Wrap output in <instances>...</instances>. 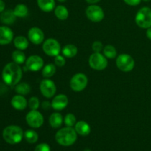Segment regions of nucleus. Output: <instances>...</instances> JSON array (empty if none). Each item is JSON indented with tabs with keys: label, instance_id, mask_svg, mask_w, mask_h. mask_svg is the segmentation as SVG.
<instances>
[{
	"label": "nucleus",
	"instance_id": "41",
	"mask_svg": "<svg viewBox=\"0 0 151 151\" xmlns=\"http://www.w3.org/2000/svg\"><path fill=\"white\" fill-rule=\"evenodd\" d=\"M83 151H91V150H90V149H88V148H86V149H85V150H84Z\"/></svg>",
	"mask_w": 151,
	"mask_h": 151
},
{
	"label": "nucleus",
	"instance_id": "4",
	"mask_svg": "<svg viewBox=\"0 0 151 151\" xmlns=\"http://www.w3.org/2000/svg\"><path fill=\"white\" fill-rule=\"evenodd\" d=\"M135 22L139 27L147 29L151 27V9L147 7H142L135 17Z\"/></svg>",
	"mask_w": 151,
	"mask_h": 151
},
{
	"label": "nucleus",
	"instance_id": "1",
	"mask_svg": "<svg viewBox=\"0 0 151 151\" xmlns=\"http://www.w3.org/2000/svg\"><path fill=\"white\" fill-rule=\"evenodd\" d=\"M2 80L7 85L14 86L20 82L22 78V69L19 64L11 62L6 65L1 74Z\"/></svg>",
	"mask_w": 151,
	"mask_h": 151
},
{
	"label": "nucleus",
	"instance_id": "40",
	"mask_svg": "<svg viewBox=\"0 0 151 151\" xmlns=\"http://www.w3.org/2000/svg\"><path fill=\"white\" fill-rule=\"evenodd\" d=\"M58 1H59L60 2H64V1H66V0H58Z\"/></svg>",
	"mask_w": 151,
	"mask_h": 151
},
{
	"label": "nucleus",
	"instance_id": "35",
	"mask_svg": "<svg viewBox=\"0 0 151 151\" xmlns=\"http://www.w3.org/2000/svg\"><path fill=\"white\" fill-rule=\"evenodd\" d=\"M142 0H124L127 4L130 6H137L140 4Z\"/></svg>",
	"mask_w": 151,
	"mask_h": 151
},
{
	"label": "nucleus",
	"instance_id": "28",
	"mask_svg": "<svg viewBox=\"0 0 151 151\" xmlns=\"http://www.w3.org/2000/svg\"><path fill=\"white\" fill-rule=\"evenodd\" d=\"M24 137L28 143L34 144L38 139V135L33 130H27L24 133Z\"/></svg>",
	"mask_w": 151,
	"mask_h": 151
},
{
	"label": "nucleus",
	"instance_id": "42",
	"mask_svg": "<svg viewBox=\"0 0 151 151\" xmlns=\"http://www.w3.org/2000/svg\"><path fill=\"white\" fill-rule=\"evenodd\" d=\"M144 1H146V2H147V1H151V0H143Z\"/></svg>",
	"mask_w": 151,
	"mask_h": 151
},
{
	"label": "nucleus",
	"instance_id": "6",
	"mask_svg": "<svg viewBox=\"0 0 151 151\" xmlns=\"http://www.w3.org/2000/svg\"><path fill=\"white\" fill-rule=\"evenodd\" d=\"M88 63L91 68L97 71H103L107 67V58L100 52H94L90 55Z\"/></svg>",
	"mask_w": 151,
	"mask_h": 151
},
{
	"label": "nucleus",
	"instance_id": "34",
	"mask_svg": "<svg viewBox=\"0 0 151 151\" xmlns=\"http://www.w3.org/2000/svg\"><path fill=\"white\" fill-rule=\"evenodd\" d=\"M50 147L47 143H41L35 147L34 151H50Z\"/></svg>",
	"mask_w": 151,
	"mask_h": 151
},
{
	"label": "nucleus",
	"instance_id": "21",
	"mask_svg": "<svg viewBox=\"0 0 151 151\" xmlns=\"http://www.w3.org/2000/svg\"><path fill=\"white\" fill-rule=\"evenodd\" d=\"M61 52L64 57L67 58H72L78 54V48L74 44H66L62 49Z\"/></svg>",
	"mask_w": 151,
	"mask_h": 151
},
{
	"label": "nucleus",
	"instance_id": "23",
	"mask_svg": "<svg viewBox=\"0 0 151 151\" xmlns=\"http://www.w3.org/2000/svg\"><path fill=\"white\" fill-rule=\"evenodd\" d=\"M55 15L60 20H66L69 17V11L65 6L58 5L55 9Z\"/></svg>",
	"mask_w": 151,
	"mask_h": 151
},
{
	"label": "nucleus",
	"instance_id": "12",
	"mask_svg": "<svg viewBox=\"0 0 151 151\" xmlns=\"http://www.w3.org/2000/svg\"><path fill=\"white\" fill-rule=\"evenodd\" d=\"M26 68L31 72H38L44 66V60L39 55H33L26 60Z\"/></svg>",
	"mask_w": 151,
	"mask_h": 151
},
{
	"label": "nucleus",
	"instance_id": "36",
	"mask_svg": "<svg viewBox=\"0 0 151 151\" xmlns=\"http://www.w3.org/2000/svg\"><path fill=\"white\" fill-rule=\"evenodd\" d=\"M41 107L44 110H48V109H50L52 107V105L49 101H44L42 104H41Z\"/></svg>",
	"mask_w": 151,
	"mask_h": 151
},
{
	"label": "nucleus",
	"instance_id": "7",
	"mask_svg": "<svg viewBox=\"0 0 151 151\" xmlns=\"http://www.w3.org/2000/svg\"><path fill=\"white\" fill-rule=\"evenodd\" d=\"M42 48L46 55L53 57L58 55L61 51L60 43L55 38H48L45 40L43 44Z\"/></svg>",
	"mask_w": 151,
	"mask_h": 151
},
{
	"label": "nucleus",
	"instance_id": "22",
	"mask_svg": "<svg viewBox=\"0 0 151 151\" xmlns=\"http://www.w3.org/2000/svg\"><path fill=\"white\" fill-rule=\"evenodd\" d=\"M13 44L16 48L19 50H24L29 47V41L27 38L22 35L16 37L13 40Z\"/></svg>",
	"mask_w": 151,
	"mask_h": 151
},
{
	"label": "nucleus",
	"instance_id": "9",
	"mask_svg": "<svg viewBox=\"0 0 151 151\" xmlns=\"http://www.w3.org/2000/svg\"><path fill=\"white\" fill-rule=\"evenodd\" d=\"M26 122L29 127L38 128L44 124V116L37 110H31L26 115Z\"/></svg>",
	"mask_w": 151,
	"mask_h": 151
},
{
	"label": "nucleus",
	"instance_id": "25",
	"mask_svg": "<svg viewBox=\"0 0 151 151\" xmlns=\"http://www.w3.org/2000/svg\"><path fill=\"white\" fill-rule=\"evenodd\" d=\"M15 15L16 17L19 18H24L28 15V7L24 4H19L15 7L13 10Z\"/></svg>",
	"mask_w": 151,
	"mask_h": 151
},
{
	"label": "nucleus",
	"instance_id": "39",
	"mask_svg": "<svg viewBox=\"0 0 151 151\" xmlns=\"http://www.w3.org/2000/svg\"><path fill=\"white\" fill-rule=\"evenodd\" d=\"M86 1L88 3V4H96V3L99 2V1H100V0H86Z\"/></svg>",
	"mask_w": 151,
	"mask_h": 151
},
{
	"label": "nucleus",
	"instance_id": "13",
	"mask_svg": "<svg viewBox=\"0 0 151 151\" xmlns=\"http://www.w3.org/2000/svg\"><path fill=\"white\" fill-rule=\"evenodd\" d=\"M27 36L29 41L35 45H39L44 40V32L37 27H33L29 29Z\"/></svg>",
	"mask_w": 151,
	"mask_h": 151
},
{
	"label": "nucleus",
	"instance_id": "20",
	"mask_svg": "<svg viewBox=\"0 0 151 151\" xmlns=\"http://www.w3.org/2000/svg\"><path fill=\"white\" fill-rule=\"evenodd\" d=\"M38 6L42 11L51 12L54 10L55 7V0H37Z\"/></svg>",
	"mask_w": 151,
	"mask_h": 151
},
{
	"label": "nucleus",
	"instance_id": "11",
	"mask_svg": "<svg viewBox=\"0 0 151 151\" xmlns=\"http://www.w3.org/2000/svg\"><path fill=\"white\" fill-rule=\"evenodd\" d=\"M56 85L50 78H44L40 83V91L46 98H52L56 93Z\"/></svg>",
	"mask_w": 151,
	"mask_h": 151
},
{
	"label": "nucleus",
	"instance_id": "14",
	"mask_svg": "<svg viewBox=\"0 0 151 151\" xmlns=\"http://www.w3.org/2000/svg\"><path fill=\"white\" fill-rule=\"evenodd\" d=\"M69 99L65 94H58L52 100V108L55 111H61L67 106Z\"/></svg>",
	"mask_w": 151,
	"mask_h": 151
},
{
	"label": "nucleus",
	"instance_id": "24",
	"mask_svg": "<svg viewBox=\"0 0 151 151\" xmlns=\"http://www.w3.org/2000/svg\"><path fill=\"white\" fill-rule=\"evenodd\" d=\"M15 91H16L18 94L21 95H27L29 94L31 91V87L27 83H19L15 87Z\"/></svg>",
	"mask_w": 151,
	"mask_h": 151
},
{
	"label": "nucleus",
	"instance_id": "32",
	"mask_svg": "<svg viewBox=\"0 0 151 151\" xmlns=\"http://www.w3.org/2000/svg\"><path fill=\"white\" fill-rule=\"evenodd\" d=\"M91 48H92L94 52H100L101 51H103L104 47H103V44L101 41H96L92 44Z\"/></svg>",
	"mask_w": 151,
	"mask_h": 151
},
{
	"label": "nucleus",
	"instance_id": "2",
	"mask_svg": "<svg viewBox=\"0 0 151 151\" xmlns=\"http://www.w3.org/2000/svg\"><path fill=\"white\" fill-rule=\"evenodd\" d=\"M75 128L72 127H66L60 128L55 134V140L62 146H71L76 142L78 135Z\"/></svg>",
	"mask_w": 151,
	"mask_h": 151
},
{
	"label": "nucleus",
	"instance_id": "30",
	"mask_svg": "<svg viewBox=\"0 0 151 151\" xmlns=\"http://www.w3.org/2000/svg\"><path fill=\"white\" fill-rule=\"evenodd\" d=\"M63 121H64V123L66 125V127H73L76 124L77 119L76 116L73 114L69 113L65 116Z\"/></svg>",
	"mask_w": 151,
	"mask_h": 151
},
{
	"label": "nucleus",
	"instance_id": "38",
	"mask_svg": "<svg viewBox=\"0 0 151 151\" xmlns=\"http://www.w3.org/2000/svg\"><path fill=\"white\" fill-rule=\"evenodd\" d=\"M146 35H147V37L149 38V39L151 40V27H150L147 28V32H146Z\"/></svg>",
	"mask_w": 151,
	"mask_h": 151
},
{
	"label": "nucleus",
	"instance_id": "17",
	"mask_svg": "<svg viewBox=\"0 0 151 151\" xmlns=\"http://www.w3.org/2000/svg\"><path fill=\"white\" fill-rule=\"evenodd\" d=\"M75 130L78 134L83 137H86V136H88L91 132V127L88 122L81 120L76 122L75 125Z\"/></svg>",
	"mask_w": 151,
	"mask_h": 151
},
{
	"label": "nucleus",
	"instance_id": "26",
	"mask_svg": "<svg viewBox=\"0 0 151 151\" xmlns=\"http://www.w3.org/2000/svg\"><path fill=\"white\" fill-rule=\"evenodd\" d=\"M12 59L13 62H15L17 64L21 65L23 64L24 62H26V56L24 53L22 52V50H16L12 53Z\"/></svg>",
	"mask_w": 151,
	"mask_h": 151
},
{
	"label": "nucleus",
	"instance_id": "27",
	"mask_svg": "<svg viewBox=\"0 0 151 151\" xmlns=\"http://www.w3.org/2000/svg\"><path fill=\"white\" fill-rule=\"evenodd\" d=\"M56 72V66L53 63L46 65L42 69V75L44 78H50Z\"/></svg>",
	"mask_w": 151,
	"mask_h": 151
},
{
	"label": "nucleus",
	"instance_id": "19",
	"mask_svg": "<svg viewBox=\"0 0 151 151\" xmlns=\"http://www.w3.org/2000/svg\"><path fill=\"white\" fill-rule=\"evenodd\" d=\"M63 116L58 112H55V113L52 114L50 116V119H49L50 126L53 128H60L63 124Z\"/></svg>",
	"mask_w": 151,
	"mask_h": 151
},
{
	"label": "nucleus",
	"instance_id": "5",
	"mask_svg": "<svg viewBox=\"0 0 151 151\" xmlns=\"http://www.w3.org/2000/svg\"><path fill=\"white\" fill-rule=\"evenodd\" d=\"M116 64L120 71L128 72L134 69L135 66V60L130 55L121 54L116 58Z\"/></svg>",
	"mask_w": 151,
	"mask_h": 151
},
{
	"label": "nucleus",
	"instance_id": "16",
	"mask_svg": "<svg viewBox=\"0 0 151 151\" xmlns=\"http://www.w3.org/2000/svg\"><path fill=\"white\" fill-rule=\"evenodd\" d=\"M11 106L16 110L23 111L28 106V102L23 95L17 94L12 98Z\"/></svg>",
	"mask_w": 151,
	"mask_h": 151
},
{
	"label": "nucleus",
	"instance_id": "3",
	"mask_svg": "<svg viewBox=\"0 0 151 151\" xmlns=\"http://www.w3.org/2000/svg\"><path fill=\"white\" fill-rule=\"evenodd\" d=\"M2 137L6 142L10 145H16L22 140L24 132L19 126L9 125L3 131Z\"/></svg>",
	"mask_w": 151,
	"mask_h": 151
},
{
	"label": "nucleus",
	"instance_id": "10",
	"mask_svg": "<svg viewBox=\"0 0 151 151\" xmlns=\"http://www.w3.org/2000/svg\"><path fill=\"white\" fill-rule=\"evenodd\" d=\"M86 17L93 22H100L104 19L105 13L102 7L100 6L91 4L86 10Z\"/></svg>",
	"mask_w": 151,
	"mask_h": 151
},
{
	"label": "nucleus",
	"instance_id": "8",
	"mask_svg": "<svg viewBox=\"0 0 151 151\" xmlns=\"http://www.w3.org/2000/svg\"><path fill=\"white\" fill-rule=\"evenodd\" d=\"M88 84V78L83 73H77L70 81V87L73 91L80 92L86 88Z\"/></svg>",
	"mask_w": 151,
	"mask_h": 151
},
{
	"label": "nucleus",
	"instance_id": "37",
	"mask_svg": "<svg viewBox=\"0 0 151 151\" xmlns=\"http://www.w3.org/2000/svg\"><path fill=\"white\" fill-rule=\"evenodd\" d=\"M5 8V4L2 0H0V13L3 12Z\"/></svg>",
	"mask_w": 151,
	"mask_h": 151
},
{
	"label": "nucleus",
	"instance_id": "15",
	"mask_svg": "<svg viewBox=\"0 0 151 151\" xmlns=\"http://www.w3.org/2000/svg\"><path fill=\"white\" fill-rule=\"evenodd\" d=\"M13 32L6 26L0 27V45H6L13 41Z\"/></svg>",
	"mask_w": 151,
	"mask_h": 151
},
{
	"label": "nucleus",
	"instance_id": "33",
	"mask_svg": "<svg viewBox=\"0 0 151 151\" xmlns=\"http://www.w3.org/2000/svg\"><path fill=\"white\" fill-rule=\"evenodd\" d=\"M65 63H66V60H65V58L63 55H58L55 57V64L56 66H59V67H62V66H64Z\"/></svg>",
	"mask_w": 151,
	"mask_h": 151
},
{
	"label": "nucleus",
	"instance_id": "31",
	"mask_svg": "<svg viewBox=\"0 0 151 151\" xmlns=\"http://www.w3.org/2000/svg\"><path fill=\"white\" fill-rule=\"evenodd\" d=\"M28 106L31 110H37L40 106L39 99L36 97H32L28 101Z\"/></svg>",
	"mask_w": 151,
	"mask_h": 151
},
{
	"label": "nucleus",
	"instance_id": "29",
	"mask_svg": "<svg viewBox=\"0 0 151 151\" xmlns=\"http://www.w3.org/2000/svg\"><path fill=\"white\" fill-rule=\"evenodd\" d=\"M103 55L106 56L107 58L114 59L117 55V51L116 48L112 45H106L103 48Z\"/></svg>",
	"mask_w": 151,
	"mask_h": 151
},
{
	"label": "nucleus",
	"instance_id": "18",
	"mask_svg": "<svg viewBox=\"0 0 151 151\" xmlns=\"http://www.w3.org/2000/svg\"><path fill=\"white\" fill-rule=\"evenodd\" d=\"M16 16L15 15L14 12L12 10H6L1 12V14L0 15V20L4 24H13L16 21Z\"/></svg>",
	"mask_w": 151,
	"mask_h": 151
}]
</instances>
